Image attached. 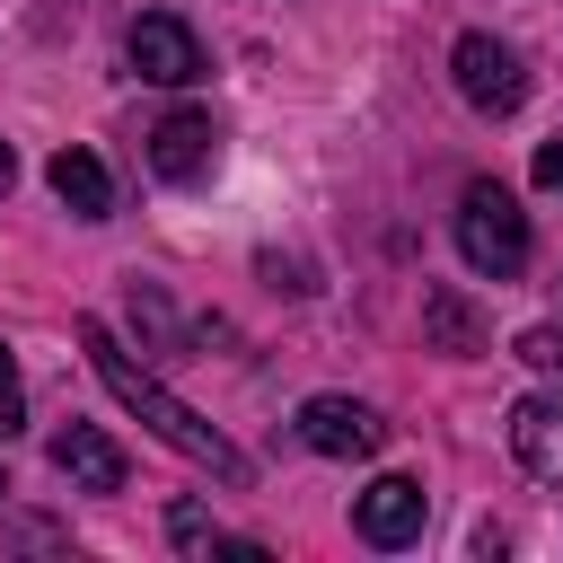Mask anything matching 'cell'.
<instances>
[{
  "instance_id": "3957f363",
  "label": "cell",
  "mask_w": 563,
  "mask_h": 563,
  "mask_svg": "<svg viewBox=\"0 0 563 563\" xmlns=\"http://www.w3.org/2000/svg\"><path fill=\"white\" fill-rule=\"evenodd\" d=\"M449 79H457V97H466L475 114H519V106H528V62H519L501 35H457Z\"/></svg>"
},
{
  "instance_id": "6da1fadb",
  "label": "cell",
  "mask_w": 563,
  "mask_h": 563,
  "mask_svg": "<svg viewBox=\"0 0 563 563\" xmlns=\"http://www.w3.org/2000/svg\"><path fill=\"white\" fill-rule=\"evenodd\" d=\"M79 352L97 361L106 396H114L123 413H141V422H150V431H158V440H167L176 457L211 466L220 484H246V475H255V466H246V449H238L229 431H211V422H202V413H194L185 396H167V387H158V378H150V369H141V361H132V352L114 343V325H106V317H79Z\"/></svg>"
},
{
  "instance_id": "8992f818",
  "label": "cell",
  "mask_w": 563,
  "mask_h": 563,
  "mask_svg": "<svg viewBox=\"0 0 563 563\" xmlns=\"http://www.w3.org/2000/svg\"><path fill=\"white\" fill-rule=\"evenodd\" d=\"M299 440L317 457H378L387 449V422L361 405V396H308L299 405Z\"/></svg>"
},
{
  "instance_id": "277c9868",
  "label": "cell",
  "mask_w": 563,
  "mask_h": 563,
  "mask_svg": "<svg viewBox=\"0 0 563 563\" xmlns=\"http://www.w3.org/2000/svg\"><path fill=\"white\" fill-rule=\"evenodd\" d=\"M123 62H132L150 88H194V79H202V35H194L176 9H141L132 35H123Z\"/></svg>"
},
{
  "instance_id": "7c38bea8",
  "label": "cell",
  "mask_w": 563,
  "mask_h": 563,
  "mask_svg": "<svg viewBox=\"0 0 563 563\" xmlns=\"http://www.w3.org/2000/svg\"><path fill=\"white\" fill-rule=\"evenodd\" d=\"M167 537H176L185 554H211V537H220V528H211V510H202V501H176V510H167Z\"/></svg>"
},
{
  "instance_id": "ba28073f",
  "label": "cell",
  "mask_w": 563,
  "mask_h": 563,
  "mask_svg": "<svg viewBox=\"0 0 563 563\" xmlns=\"http://www.w3.org/2000/svg\"><path fill=\"white\" fill-rule=\"evenodd\" d=\"M422 343L449 352V361H475V352L493 343V325H484V308H475L457 282H431V290H422Z\"/></svg>"
},
{
  "instance_id": "9a60e30c",
  "label": "cell",
  "mask_w": 563,
  "mask_h": 563,
  "mask_svg": "<svg viewBox=\"0 0 563 563\" xmlns=\"http://www.w3.org/2000/svg\"><path fill=\"white\" fill-rule=\"evenodd\" d=\"M537 185H545V194H563V132H554V141H537Z\"/></svg>"
},
{
  "instance_id": "30bf717a",
  "label": "cell",
  "mask_w": 563,
  "mask_h": 563,
  "mask_svg": "<svg viewBox=\"0 0 563 563\" xmlns=\"http://www.w3.org/2000/svg\"><path fill=\"white\" fill-rule=\"evenodd\" d=\"M53 466H62L79 493H123V475H132L123 449H114L97 422H62V431H53Z\"/></svg>"
},
{
  "instance_id": "8fae6325",
  "label": "cell",
  "mask_w": 563,
  "mask_h": 563,
  "mask_svg": "<svg viewBox=\"0 0 563 563\" xmlns=\"http://www.w3.org/2000/svg\"><path fill=\"white\" fill-rule=\"evenodd\" d=\"M44 176H53V194H62L70 220H114V176H106L97 150H53Z\"/></svg>"
},
{
  "instance_id": "2e32d148",
  "label": "cell",
  "mask_w": 563,
  "mask_h": 563,
  "mask_svg": "<svg viewBox=\"0 0 563 563\" xmlns=\"http://www.w3.org/2000/svg\"><path fill=\"white\" fill-rule=\"evenodd\" d=\"M9 185H18V150L0 141V194H9Z\"/></svg>"
},
{
  "instance_id": "9c48e42d",
  "label": "cell",
  "mask_w": 563,
  "mask_h": 563,
  "mask_svg": "<svg viewBox=\"0 0 563 563\" xmlns=\"http://www.w3.org/2000/svg\"><path fill=\"white\" fill-rule=\"evenodd\" d=\"M510 457L537 484H563V396H519L510 405Z\"/></svg>"
},
{
  "instance_id": "52a82bcc",
  "label": "cell",
  "mask_w": 563,
  "mask_h": 563,
  "mask_svg": "<svg viewBox=\"0 0 563 563\" xmlns=\"http://www.w3.org/2000/svg\"><path fill=\"white\" fill-rule=\"evenodd\" d=\"M352 528H361L369 545H413V537L431 528V493H422L413 475H378V484L352 501Z\"/></svg>"
},
{
  "instance_id": "7a4b0ae2",
  "label": "cell",
  "mask_w": 563,
  "mask_h": 563,
  "mask_svg": "<svg viewBox=\"0 0 563 563\" xmlns=\"http://www.w3.org/2000/svg\"><path fill=\"white\" fill-rule=\"evenodd\" d=\"M528 211H519V194L501 185V176H475L466 194H457V255L484 273V282H519L528 273Z\"/></svg>"
},
{
  "instance_id": "5b68a950",
  "label": "cell",
  "mask_w": 563,
  "mask_h": 563,
  "mask_svg": "<svg viewBox=\"0 0 563 563\" xmlns=\"http://www.w3.org/2000/svg\"><path fill=\"white\" fill-rule=\"evenodd\" d=\"M150 176L158 185H202L211 176V158H220V132H211V114H194V106H176V114H158L150 123Z\"/></svg>"
},
{
  "instance_id": "e0dca14e",
  "label": "cell",
  "mask_w": 563,
  "mask_h": 563,
  "mask_svg": "<svg viewBox=\"0 0 563 563\" xmlns=\"http://www.w3.org/2000/svg\"><path fill=\"white\" fill-rule=\"evenodd\" d=\"M0 501H9V466H0Z\"/></svg>"
},
{
  "instance_id": "4fadbf2b",
  "label": "cell",
  "mask_w": 563,
  "mask_h": 563,
  "mask_svg": "<svg viewBox=\"0 0 563 563\" xmlns=\"http://www.w3.org/2000/svg\"><path fill=\"white\" fill-rule=\"evenodd\" d=\"M519 361L545 369V378L563 387V325H528V334H519Z\"/></svg>"
},
{
  "instance_id": "5bb4252c",
  "label": "cell",
  "mask_w": 563,
  "mask_h": 563,
  "mask_svg": "<svg viewBox=\"0 0 563 563\" xmlns=\"http://www.w3.org/2000/svg\"><path fill=\"white\" fill-rule=\"evenodd\" d=\"M18 422H26V378H18V361L0 352V440H9Z\"/></svg>"
}]
</instances>
